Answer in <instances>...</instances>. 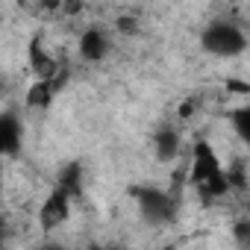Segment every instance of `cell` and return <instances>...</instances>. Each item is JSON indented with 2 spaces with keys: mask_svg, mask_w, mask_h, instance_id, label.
Wrapping results in <instances>:
<instances>
[{
  "mask_svg": "<svg viewBox=\"0 0 250 250\" xmlns=\"http://www.w3.org/2000/svg\"><path fill=\"white\" fill-rule=\"evenodd\" d=\"M200 44H203L206 53H212L218 59H235V56H241L247 50V33L232 18H215L203 30Z\"/></svg>",
  "mask_w": 250,
  "mask_h": 250,
  "instance_id": "6da1fadb",
  "label": "cell"
},
{
  "mask_svg": "<svg viewBox=\"0 0 250 250\" xmlns=\"http://www.w3.org/2000/svg\"><path fill=\"white\" fill-rule=\"evenodd\" d=\"M229 121H232V133H235V139L250 150V103H247V106H238V109L229 115Z\"/></svg>",
  "mask_w": 250,
  "mask_h": 250,
  "instance_id": "7a4b0ae2",
  "label": "cell"
}]
</instances>
